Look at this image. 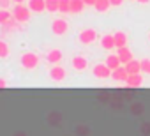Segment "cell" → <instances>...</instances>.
Wrapping results in <instances>:
<instances>
[{
    "instance_id": "cell-1",
    "label": "cell",
    "mask_w": 150,
    "mask_h": 136,
    "mask_svg": "<svg viewBox=\"0 0 150 136\" xmlns=\"http://www.w3.org/2000/svg\"><path fill=\"white\" fill-rule=\"evenodd\" d=\"M20 62H21V65H23V69L32 71V69H35V67L39 65V57H37L35 53H32V51H27V53L21 55Z\"/></svg>"
},
{
    "instance_id": "cell-15",
    "label": "cell",
    "mask_w": 150,
    "mask_h": 136,
    "mask_svg": "<svg viewBox=\"0 0 150 136\" xmlns=\"http://www.w3.org/2000/svg\"><path fill=\"white\" fill-rule=\"evenodd\" d=\"M0 27H2V34H9V32H13V30H21L20 23H18L14 18H13V20H9L7 23H2Z\"/></svg>"
},
{
    "instance_id": "cell-14",
    "label": "cell",
    "mask_w": 150,
    "mask_h": 136,
    "mask_svg": "<svg viewBox=\"0 0 150 136\" xmlns=\"http://www.w3.org/2000/svg\"><path fill=\"white\" fill-rule=\"evenodd\" d=\"M127 87L129 89H136V87H141L143 85V76L138 73V74H129V78H127Z\"/></svg>"
},
{
    "instance_id": "cell-16",
    "label": "cell",
    "mask_w": 150,
    "mask_h": 136,
    "mask_svg": "<svg viewBox=\"0 0 150 136\" xmlns=\"http://www.w3.org/2000/svg\"><path fill=\"white\" fill-rule=\"evenodd\" d=\"M113 37H115V44H117V48H124V46H127V34H125V32L118 30V32L113 34Z\"/></svg>"
},
{
    "instance_id": "cell-13",
    "label": "cell",
    "mask_w": 150,
    "mask_h": 136,
    "mask_svg": "<svg viewBox=\"0 0 150 136\" xmlns=\"http://www.w3.org/2000/svg\"><path fill=\"white\" fill-rule=\"evenodd\" d=\"M104 64L110 67L111 71H115V69H118V67H122V62H120V58H118V55H117V53H115V55H113V53H111V55H108Z\"/></svg>"
},
{
    "instance_id": "cell-9",
    "label": "cell",
    "mask_w": 150,
    "mask_h": 136,
    "mask_svg": "<svg viewBox=\"0 0 150 136\" xmlns=\"http://www.w3.org/2000/svg\"><path fill=\"white\" fill-rule=\"evenodd\" d=\"M111 78H113V81H127L129 73H127V69H125V65H122V67H118V69H115V71L111 73Z\"/></svg>"
},
{
    "instance_id": "cell-25",
    "label": "cell",
    "mask_w": 150,
    "mask_h": 136,
    "mask_svg": "<svg viewBox=\"0 0 150 136\" xmlns=\"http://www.w3.org/2000/svg\"><path fill=\"white\" fill-rule=\"evenodd\" d=\"M11 2H13V0H0V6H2V9H7Z\"/></svg>"
},
{
    "instance_id": "cell-30",
    "label": "cell",
    "mask_w": 150,
    "mask_h": 136,
    "mask_svg": "<svg viewBox=\"0 0 150 136\" xmlns=\"http://www.w3.org/2000/svg\"><path fill=\"white\" fill-rule=\"evenodd\" d=\"M13 2H18V4H21V2H25V0H13Z\"/></svg>"
},
{
    "instance_id": "cell-8",
    "label": "cell",
    "mask_w": 150,
    "mask_h": 136,
    "mask_svg": "<svg viewBox=\"0 0 150 136\" xmlns=\"http://www.w3.org/2000/svg\"><path fill=\"white\" fill-rule=\"evenodd\" d=\"M88 67V60L85 58V57H81V55H76L72 58V69L74 71H85Z\"/></svg>"
},
{
    "instance_id": "cell-12",
    "label": "cell",
    "mask_w": 150,
    "mask_h": 136,
    "mask_svg": "<svg viewBox=\"0 0 150 136\" xmlns=\"http://www.w3.org/2000/svg\"><path fill=\"white\" fill-rule=\"evenodd\" d=\"M46 60L51 64V65H58V62L62 60V51L60 50H50L46 53Z\"/></svg>"
},
{
    "instance_id": "cell-18",
    "label": "cell",
    "mask_w": 150,
    "mask_h": 136,
    "mask_svg": "<svg viewBox=\"0 0 150 136\" xmlns=\"http://www.w3.org/2000/svg\"><path fill=\"white\" fill-rule=\"evenodd\" d=\"M85 9V2L83 0H71V13L72 14H80Z\"/></svg>"
},
{
    "instance_id": "cell-19",
    "label": "cell",
    "mask_w": 150,
    "mask_h": 136,
    "mask_svg": "<svg viewBox=\"0 0 150 136\" xmlns=\"http://www.w3.org/2000/svg\"><path fill=\"white\" fill-rule=\"evenodd\" d=\"M94 7H96L97 13H106V11L111 7V2H110V0H97Z\"/></svg>"
},
{
    "instance_id": "cell-6",
    "label": "cell",
    "mask_w": 150,
    "mask_h": 136,
    "mask_svg": "<svg viewBox=\"0 0 150 136\" xmlns=\"http://www.w3.org/2000/svg\"><path fill=\"white\" fill-rule=\"evenodd\" d=\"M50 78L53 81H64L65 80V69L60 67V65H53L50 69Z\"/></svg>"
},
{
    "instance_id": "cell-10",
    "label": "cell",
    "mask_w": 150,
    "mask_h": 136,
    "mask_svg": "<svg viewBox=\"0 0 150 136\" xmlns=\"http://www.w3.org/2000/svg\"><path fill=\"white\" fill-rule=\"evenodd\" d=\"M28 9L32 13H42V11H46V0H28Z\"/></svg>"
},
{
    "instance_id": "cell-26",
    "label": "cell",
    "mask_w": 150,
    "mask_h": 136,
    "mask_svg": "<svg viewBox=\"0 0 150 136\" xmlns=\"http://www.w3.org/2000/svg\"><path fill=\"white\" fill-rule=\"evenodd\" d=\"M110 2H111V6H113V7H118V6H122V4H124V0H110Z\"/></svg>"
},
{
    "instance_id": "cell-3",
    "label": "cell",
    "mask_w": 150,
    "mask_h": 136,
    "mask_svg": "<svg viewBox=\"0 0 150 136\" xmlns=\"http://www.w3.org/2000/svg\"><path fill=\"white\" fill-rule=\"evenodd\" d=\"M92 73H94V76H96V78L106 80V78H111V73H113V71L110 69L106 64H97V65H94Z\"/></svg>"
},
{
    "instance_id": "cell-22",
    "label": "cell",
    "mask_w": 150,
    "mask_h": 136,
    "mask_svg": "<svg viewBox=\"0 0 150 136\" xmlns=\"http://www.w3.org/2000/svg\"><path fill=\"white\" fill-rule=\"evenodd\" d=\"M58 13H64V14L71 13V0H60V9H58Z\"/></svg>"
},
{
    "instance_id": "cell-17",
    "label": "cell",
    "mask_w": 150,
    "mask_h": 136,
    "mask_svg": "<svg viewBox=\"0 0 150 136\" xmlns=\"http://www.w3.org/2000/svg\"><path fill=\"white\" fill-rule=\"evenodd\" d=\"M125 69H127L129 74H138V73H141V62L132 58L129 64H125Z\"/></svg>"
},
{
    "instance_id": "cell-31",
    "label": "cell",
    "mask_w": 150,
    "mask_h": 136,
    "mask_svg": "<svg viewBox=\"0 0 150 136\" xmlns=\"http://www.w3.org/2000/svg\"><path fill=\"white\" fill-rule=\"evenodd\" d=\"M148 41H150V34H148Z\"/></svg>"
},
{
    "instance_id": "cell-2",
    "label": "cell",
    "mask_w": 150,
    "mask_h": 136,
    "mask_svg": "<svg viewBox=\"0 0 150 136\" xmlns=\"http://www.w3.org/2000/svg\"><path fill=\"white\" fill-rule=\"evenodd\" d=\"M30 14H32V11H30L27 6H23V4H18V6L14 7V11H13V16H14V20H16L18 23H27V21H30Z\"/></svg>"
},
{
    "instance_id": "cell-29",
    "label": "cell",
    "mask_w": 150,
    "mask_h": 136,
    "mask_svg": "<svg viewBox=\"0 0 150 136\" xmlns=\"http://www.w3.org/2000/svg\"><path fill=\"white\" fill-rule=\"evenodd\" d=\"M136 2H139V4H148L150 0H136Z\"/></svg>"
},
{
    "instance_id": "cell-24",
    "label": "cell",
    "mask_w": 150,
    "mask_h": 136,
    "mask_svg": "<svg viewBox=\"0 0 150 136\" xmlns=\"http://www.w3.org/2000/svg\"><path fill=\"white\" fill-rule=\"evenodd\" d=\"M141 73L150 74V58H143L141 60Z\"/></svg>"
},
{
    "instance_id": "cell-11",
    "label": "cell",
    "mask_w": 150,
    "mask_h": 136,
    "mask_svg": "<svg viewBox=\"0 0 150 136\" xmlns=\"http://www.w3.org/2000/svg\"><path fill=\"white\" fill-rule=\"evenodd\" d=\"M101 46H103L104 50H108V51H113V48H117V44H115V37H113L111 34L103 35V37H101Z\"/></svg>"
},
{
    "instance_id": "cell-5",
    "label": "cell",
    "mask_w": 150,
    "mask_h": 136,
    "mask_svg": "<svg viewBox=\"0 0 150 136\" xmlns=\"http://www.w3.org/2000/svg\"><path fill=\"white\" fill-rule=\"evenodd\" d=\"M67 28H69V23H67L65 20H55V21L51 23V32H53L55 35H64V34L67 32Z\"/></svg>"
},
{
    "instance_id": "cell-28",
    "label": "cell",
    "mask_w": 150,
    "mask_h": 136,
    "mask_svg": "<svg viewBox=\"0 0 150 136\" xmlns=\"http://www.w3.org/2000/svg\"><path fill=\"white\" fill-rule=\"evenodd\" d=\"M6 85H7V83H6V80L2 78V80H0V89H6Z\"/></svg>"
},
{
    "instance_id": "cell-4",
    "label": "cell",
    "mask_w": 150,
    "mask_h": 136,
    "mask_svg": "<svg viewBox=\"0 0 150 136\" xmlns=\"http://www.w3.org/2000/svg\"><path fill=\"white\" fill-rule=\"evenodd\" d=\"M96 39H97V32H96L94 28H85V30H81L80 35H78V41H80L81 44H90V42H94Z\"/></svg>"
},
{
    "instance_id": "cell-23",
    "label": "cell",
    "mask_w": 150,
    "mask_h": 136,
    "mask_svg": "<svg viewBox=\"0 0 150 136\" xmlns=\"http://www.w3.org/2000/svg\"><path fill=\"white\" fill-rule=\"evenodd\" d=\"M7 55H9L7 42L6 41H0V58H7Z\"/></svg>"
},
{
    "instance_id": "cell-20",
    "label": "cell",
    "mask_w": 150,
    "mask_h": 136,
    "mask_svg": "<svg viewBox=\"0 0 150 136\" xmlns=\"http://www.w3.org/2000/svg\"><path fill=\"white\" fill-rule=\"evenodd\" d=\"M60 9V0H46V11L48 13H57Z\"/></svg>"
},
{
    "instance_id": "cell-27",
    "label": "cell",
    "mask_w": 150,
    "mask_h": 136,
    "mask_svg": "<svg viewBox=\"0 0 150 136\" xmlns=\"http://www.w3.org/2000/svg\"><path fill=\"white\" fill-rule=\"evenodd\" d=\"M83 2H85V6H96V2H97V0H83Z\"/></svg>"
},
{
    "instance_id": "cell-21",
    "label": "cell",
    "mask_w": 150,
    "mask_h": 136,
    "mask_svg": "<svg viewBox=\"0 0 150 136\" xmlns=\"http://www.w3.org/2000/svg\"><path fill=\"white\" fill-rule=\"evenodd\" d=\"M14 16L7 11V9H2V11H0V25H2V23H7L9 20H13Z\"/></svg>"
},
{
    "instance_id": "cell-7",
    "label": "cell",
    "mask_w": 150,
    "mask_h": 136,
    "mask_svg": "<svg viewBox=\"0 0 150 136\" xmlns=\"http://www.w3.org/2000/svg\"><path fill=\"white\" fill-rule=\"evenodd\" d=\"M117 55H118L122 65H125V64H129V62L132 60V51H131L127 46H124V48H117Z\"/></svg>"
}]
</instances>
